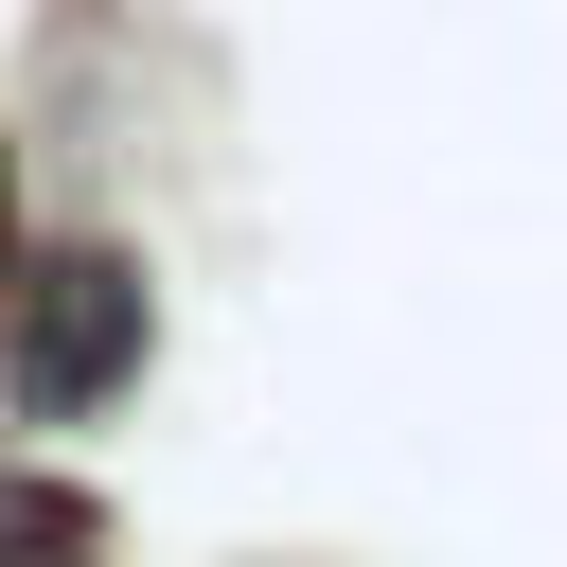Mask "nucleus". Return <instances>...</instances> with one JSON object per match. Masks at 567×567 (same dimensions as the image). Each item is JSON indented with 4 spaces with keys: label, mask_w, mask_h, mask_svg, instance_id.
<instances>
[{
    "label": "nucleus",
    "mask_w": 567,
    "mask_h": 567,
    "mask_svg": "<svg viewBox=\"0 0 567 567\" xmlns=\"http://www.w3.org/2000/svg\"><path fill=\"white\" fill-rule=\"evenodd\" d=\"M124 372H142V266L124 248H53V266L0 284V390L35 425H89Z\"/></svg>",
    "instance_id": "nucleus-1"
},
{
    "label": "nucleus",
    "mask_w": 567,
    "mask_h": 567,
    "mask_svg": "<svg viewBox=\"0 0 567 567\" xmlns=\"http://www.w3.org/2000/svg\"><path fill=\"white\" fill-rule=\"evenodd\" d=\"M0 567H106V514L35 461H0Z\"/></svg>",
    "instance_id": "nucleus-2"
}]
</instances>
